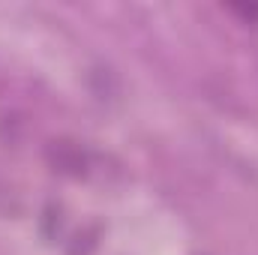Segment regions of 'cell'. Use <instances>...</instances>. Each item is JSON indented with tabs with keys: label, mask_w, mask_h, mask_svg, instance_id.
Returning a JSON list of instances; mask_svg holds the SVG:
<instances>
[{
	"label": "cell",
	"mask_w": 258,
	"mask_h": 255,
	"mask_svg": "<svg viewBox=\"0 0 258 255\" xmlns=\"http://www.w3.org/2000/svg\"><path fill=\"white\" fill-rule=\"evenodd\" d=\"M45 159L63 177H84L87 174V165H90L87 150L78 141H69V138H54L45 147Z\"/></svg>",
	"instance_id": "cell-1"
},
{
	"label": "cell",
	"mask_w": 258,
	"mask_h": 255,
	"mask_svg": "<svg viewBox=\"0 0 258 255\" xmlns=\"http://www.w3.org/2000/svg\"><path fill=\"white\" fill-rule=\"evenodd\" d=\"M90 87H93L96 99H102V102H114L120 96V81L108 66H96L90 72Z\"/></svg>",
	"instance_id": "cell-2"
},
{
	"label": "cell",
	"mask_w": 258,
	"mask_h": 255,
	"mask_svg": "<svg viewBox=\"0 0 258 255\" xmlns=\"http://www.w3.org/2000/svg\"><path fill=\"white\" fill-rule=\"evenodd\" d=\"M42 216H45V219H42V234H45V237H57V231H60V225H63V219H60V207L48 204Z\"/></svg>",
	"instance_id": "cell-3"
},
{
	"label": "cell",
	"mask_w": 258,
	"mask_h": 255,
	"mask_svg": "<svg viewBox=\"0 0 258 255\" xmlns=\"http://www.w3.org/2000/svg\"><path fill=\"white\" fill-rule=\"evenodd\" d=\"M228 9L246 21H258V3H228Z\"/></svg>",
	"instance_id": "cell-4"
}]
</instances>
